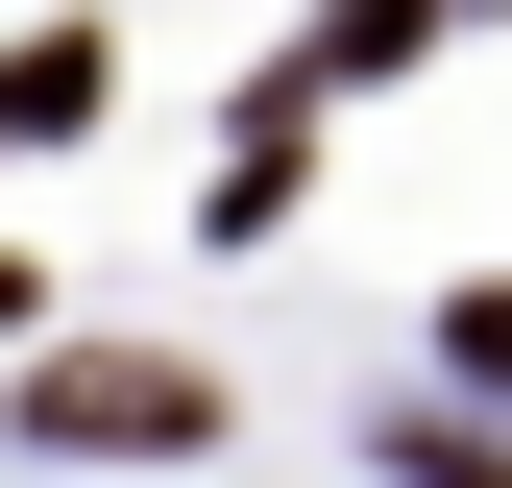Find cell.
Here are the masks:
<instances>
[{
  "label": "cell",
  "mask_w": 512,
  "mask_h": 488,
  "mask_svg": "<svg viewBox=\"0 0 512 488\" xmlns=\"http://www.w3.org/2000/svg\"><path fill=\"white\" fill-rule=\"evenodd\" d=\"M415 25H439V0H342V25H317V49H293V98H342V74H391V49H415Z\"/></svg>",
  "instance_id": "cell-3"
},
{
  "label": "cell",
  "mask_w": 512,
  "mask_h": 488,
  "mask_svg": "<svg viewBox=\"0 0 512 488\" xmlns=\"http://www.w3.org/2000/svg\"><path fill=\"white\" fill-rule=\"evenodd\" d=\"M464 391H512V293H464Z\"/></svg>",
  "instance_id": "cell-5"
},
{
  "label": "cell",
  "mask_w": 512,
  "mask_h": 488,
  "mask_svg": "<svg viewBox=\"0 0 512 488\" xmlns=\"http://www.w3.org/2000/svg\"><path fill=\"white\" fill-rule=\"evenodd\" d=\"M0 318H25V269H0Z\"/></svg>",
  "instance_id": "cell-6"
},
{
  "label": "cell",
  "mask_w": 512,
  "mask_h": 488,
  "mask_svg": "<svg viewBox=\"0 0 512 488\" xmlns=\"http://www.w3.org/2000/svg\"><path fill=\"white\" fill-rule=\"evenodd\" d=\"M391 464H415V488H512V440H488V415H391Z\"/></svg>",
  "instance_id": "cell-4"
},
{
  "label": "cell",
  "mask_w": 512,
  "mask_h": 488,
  "mask_svg": "<svg viewBox=\"0 0 512 488\" xmlns=\"http://www.w3.org/2000/svg\"><path fill=\"white\" fill-rule=\"evenodd\" d=\"M98 74H122L98 25H25V49H0V147H74V122H98Z\"/></svg>",
  "instance_id": "cell-2"
},
{
  "label": "cell",
  "mask_w": 512,
  "mask_h": 488,
  "mask_svg": "<svg viewBox=\"0 0 512 488\" xmlns=\"http://www.w3.org/2000/svg\"><path fill=\"white\" fill-rule=\"evenodd\" d=\"M25 440H98V464L147 440V464H171V440H220V366H171V342H49V366H25Z\"/></svg>",
  "instance_id": "cell-1"
}]
</instances>
